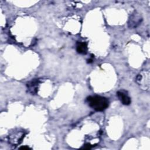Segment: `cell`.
I'll return each instance as SVG.
<instances>
[{
	"mask_svg": "<svg viewBox=\"0 0 150 150\" xmlns=\"http://www.w3.org/2000/svg\"><path fill=\"white\" fill-rule=\"evenodd\" d=\"M88 105L97 111H102L105 110L109 105L108 100L100 96H89L87 98Z\"/></svg>",
	"mask_w": 150,
	"mask_h": 150,
	"instance_id": "1",
	"label": "cell"
},
{
	"mask_svg": "<svg viewBox=\"0 0 150 150\" xmlns=\"http://www.w3.org/2000/svg\"><path fill=\"white\" fill-rule=\"evenodd\" d=\"M142 20L141 16L137 12H135L132 13L129 18L128 22V26L131 29L135 28L141 23Z\"/></svg>",
	"mask_w": 150,
	"mask_h": 150,
	"instance_id": "2",
	"label": "cell"
},
{
	"mask_svg": "<svg viewBox=\"0 0 150 150\" xmlns=\"http://www.w3.org/2000/svg\"><path fill=\"white\" fill-rule=\"evenodd\" d=\"M117 95L122 104L127 105L130 104L131 102V98L128 95L127 91L125 90H120L117 93Z\"/></svg>",
	"mask_w": 150,
	"mask_h": 150,
	"instance_id": "3",
	"label": "cell"
},
{
	"mask_svg": "<svg viewBox=\"0 0 150 150\" xmlns=\"http://www.w3.org/2000/svg\"><path fill=\"white\" fill-rule=\"evenodd\" d=\"M25 137V134L23 131H18L16 133L14 134V135H10V141L13 142V144H19L21 142L23 138Z\"/></svg>",
	"mask_w": 150,
	"mask_h": 150,
	"instance_id": "4",
	"label": "cell"
},
{
	"mask_svg": "<svg viewBox=\"0 0 150 150\" xmlns=\"http://www.w3.org/2000/svg\"><path fill=\"white\" fill-rule=\"evenodd\" d=\"M39 84V80L38 79L33 80L29 82L27 84V87H28L29 91L32 94H36L38 91V88Z\"/></svg>",
	"mask_w": 150,
	"mask_h": 150,
	"instance_id": "5",
	"label": "cell"
},
{
	"mask_svg": "<svg viewBox=\"0 0 150 150\" xmlns=\"http://www.w3.org/2000/svg\"><path fill=\"white\" fill-rule=\"evenodd\" d=\"M77 52L80 54H86L87 51V45L85 42H79L77 46Z\"/></svg>",
	"mask_w": 150,
	"mask_h": 150,
	"instance_id": "6",
	"label": "cell"
},
{
	"mask_svg": "<svg viewBox=\"0 0 150 150\" xmlns=\"http://www.w3.org/2000/svg\"><path fill=\"white\" fill-rule=\"evenodd\" d=\"M91 148V145L90 144H86L84 145V146L81 148V149H89Z\"/></svg>",
	"mask_w": 150,
	"mask_h": 150,
	"instance_id": "7",
	"label": "cell"
},
{
	"mask_svg": "<svg viewBox=\"0 0 150 150\" xmlns=\"http://www.w3.org/2000/svg\"><path fill=\"white\" fill-rule=\"evenodd\" d=\"M19 149H30V148H29L28 146H21L19 148Z\"/></svg>",
	"mask_w": 150,
	"mask_h": 150,
	"instance_id": "8",
	"label": "cell"
},
{
	"mask_svg": "<svg viewBox=\"0 0 150 150\" xmlns=\"http://www.w3.org/2000/svg\"><path fill=\"white\" fill-rule=\"evenodd\" d=\"M92 62H93V60H92V59H88V60H87V63H91Z\"/></svg>",
	"mask_w": 150,
	"mask_h": 150,
	"instance_id": "9",
	"label": "cell"
}]
</instances>
